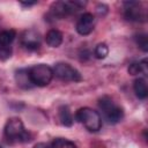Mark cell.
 <instances>
[{
  "instance_id": "7",
  "label": "cell",
  "mask_w": 148,
  "mask_h": 148,
  "mask_svg": "<svg viewBox=\"0 0 148 148\" xmlns=\"http://www.w3.org/2000/svg\"><path fill=\"white\" fill-rule=\"evenodd\" d=\"M94 25H95V17L92 14L90 13H84L80 16V18L76 22V31L82 35H89L92 30H94Z\"/></svg>"
},
{
  "instance_id": "3",
  "label": "cell",
  "mask_w": 148,
  "mask_h": 148,
  "mask_svg": "<svg viewBox=\"0 0 148 148\" xmlns=\"http://www.w3.org/2000/svg\"><path fill=\"white\" fill-rule=\"evenodd\" d=\"M28 71H29L30 80L34 86L45 87L53 79V69L45 64L35 65Z\"/></svg>"
},
{
  "instance_id": "5",
  "label": "cell",
  "mask_w": 148,
  "mask_h": 148,
  "mask_svg": "<svg viewBox=\"0 0 148 148\" xmlns=\"http://www.w3.org/2000/svg\"><path fill=\"white\" fill-rule=\"evenodd\" d=\"M125 6V17L130 21L135 22H143L146 21V10L140 7V3L136 1H126L124 2Z\"/></svg>"
},
{
  "instance_id": "14",
  "label": "cell",
  "mask_w": 148,
  "mask_h": 148,
  "mask_svg": "<svg viewBox=\"0 0 148 148\" xmlns=\"http://www.w3.org/2000/svg\"><path fill=\"white\" fill-rule=\"evenodd\" d=\"M51 148H76V146L74 142H72L69 140L58 138V139L53 140V142L51 143Z\"/></svg>"
},
{
  "instance_id": "13",
  "label": "cell",
  "mask_w": 148,
  "mask_h": 148,
  "mask_svg": "<svg viewBox=\"0 0 148 148\" xmlns=\"http://www.w3.org/2000/svg\"><path fill=\"white\" fill-rule=\"evenodd\" d=\"M15 37H16V32L13 29L1 31L0 32V45L1 46H9L12 44V42L15 39Z\"/></svg>"
},
{
  "instance_id": "9",
  "label": "cell",
  "mask_w": 148,
  "mask_h": 148,
  "mask_svg": "<svg viewBox=\"0 0 148 148\" xmlns=\"http://www.w3.org/2000/svg\"><path fill=\"white\" fill-rule=\"evenodd\" d=\"M15 80H16L17 86L23 89H30L31 87H34V84L30 80L28 69H18L15 73Z\"/></svg>"
},
{
  "instance_id": "19",
  "label": "cell",
  "mask_w": 148,
  "mask_h": 148,
  "mask_svg": "<svg viewBox=\"0 0 148 148\" xmlns=\"http://www.w3.org/2000/svg\"><path fill=\"white\" fill-rule=\"evenodd\" d=\"M34 148H49V146L46 143H44V142H38V143H36L34 146Z\"/></svg>"
},
{
  "instance_id": "12",
  "label": "cell",
  "mask_w": 148,
  "mask_h": 148,
  "mask_svg": "<svg viewBox=\"0 0 148 148\" xmlns=\"http://www.w3.org/2000/svg\"><path fill=\"white\" fill-rule=\"evenodd\" d=\"M59 120L64 126L69 127L73 125V116H72L69 109L65 105L60 106V109H59Z\"/></svg>"
},
{
  "instance_id": "4",
  "label": "cell",
  "mask_w": 148,
  "mask_h": 148,
  "mask_svg": "<svg viewBox=\"0 0 148 148\" xmlns=\"http://www.w3.org/2000/svg\"><path fill=\"white\" fill-rule=\"evenodd\" d=\"M53 75H56L61 81H67V82H76V81H81L82 79L77 69L65 62H59L54 66Z\"/></svg>"
},
{
  "instance_id": "18",
  "label": "cell",
  "mask_w": 148,
  "mask_h": 148,
  "mask_svg": "<svg viewBox=\"0 0 148 148\" xmlns=\"http://www.w3.org/2000/svg\"><path fill=\"white\" fill-rule=\"evenodd\" d=\"M139 65H140L141 74H143V75H147V74H148V65H147V60H146V59L141 60V61L139 62Z\"/></svg>"
},
{
  "instance_id": "15",
  "label": "cell",
  "mask_w": 148,
  "mask_h": 148,
  "mask_svg": "<svg viewBox=\"0 0 148 148\" xmlns=\"http://www.w3.org/2000/svg\"><path fill=\"white\" fill-rule=\"evenodd\" d=\"M94 53H95V57L97 59H104L109 54V47H108V45L105 43H99L95 47Z\"/></svg>"
},
{
  "instance_id": "11",
  "label": "cell",
  "mask_w": 148,
  "mask_h": 148,
  "mask_svg": "<svg viewBox=\"0 0 148 148\" xmlns=\"http://www.w3.org/2000/svg\"><path fill=\"white\" fill-rule=\"evenodd\" d=\"M133 89H134V92L138 98L140 99H145L148 95V88H147V83L143 79L139 77L134 81V84H133Z\"/></svg>"
},
{
  "instance_id": "10",
  "label": "cell",
  "mask_w": 148,
  "mask_h": 148,
  "mask_svg": "<svg viewBox=\"0 0 148 148\" xmlns=\"http://www.w3.org/2000/svg\"><path fill=\"white\" fill-rule=\"evenodd\" d=\"M45 40L49 46L51 47H58L62 43V34L57 29H51L47 31L45 36Z\"/></svg>"
},
{
  "instance_id": "17",
  "label": "cell",
  "mask_w": 148,
  "mask_h": 148,
  "mask_svg": "<svg viewBox=\"0 0 148 148\" xmlns=\"http://www.w3.org/2000/svg\"><path fill=\"white\" fill-rule=\"evenodd\" d=\"M128 73H130L131 75H138V74H140V73H141V69H140L139 62H133V64H131L130 67H128Z\"/></svg>"
},
{
  "instance_id": "1",
  "label": "cell",
  "mask_w": 148,
  "mask_h": 148,
  "mask_svg": "<svg viewBox=\"0 0 148 148\" xmlns=\"http://www.w3.org/2000/svg\"><path fill=\"white\" fill-rule=\"evenodd\" d=\"M76 119L90 132H97L102 127V117L101 114L90 109V108H81L76 111Z\"/></svg>"
},
{
  "instance_id": "21",
  "label": "cell",
  "mask_w": 148,
  "mask_h": 148,
  "mask_svg": "<svg viewBox=\"0 0 148 148\" xmlns=\"http://www.w3.org/2000/svg\"><path fill=\"white\" fill-rule=\"evenodd\" d=\"M0 148H2V147H1V146H0Z\"/></svg>"
},
{
  "instance_id": "6",
  "label": "cell",
  "mask_w": 148,
  "mask_h": 148,
  "mask_svg": "<svg viewBox=\"0 0 148 148\" xmlns=\"http://www.w3.org/2000/svg\"><path fill=\"white\" fill-rule=\"evenodd\" d=\"M25 132L23 123L18 118H10L7 120L5 125V135L10 140H17L20 141L21 136Z\"/></svg>"
},
{
  "instance_id": "20",
  "label": "cell",
  "mask_w": 148,
  "mask_h": 148,
  "mask_svg": "<svg viewBox=\"0 0 148 148\" xmlns=\"http://www.w3.org/2000/svg\"><path fill=\"white\" fill-rule=\"evenodd\" d=\"M36 3V1H34V2H21V5H23V6H27V7H29V6H32V5H35Z\"/></svg>"
},
{
  "instance_id": "16",
  "label": "cell",
  "mask_w": 148,
  "mask_h": 148,
  "mask_svg": "<svg viewBox=\"0 0 148 148\" xmlns=\"http://www.w3.org/2000/svg\"><path fill=\"white\" fill-rule=\"evenodd\" d=\"M134 40H135L136 45H138L143 52H147V51H148V38H147V36H146L145 34L135 35Z\"/></svg>"
},
{
  "instance_id": "2",
  "label": "cell",
  "mask_w": 148,
  "mask_h": 148,
  "mask_svg": "<svg viewBox=\"0 0 148 148\" xmlns=\"http://www.w3.org/2000/svg\"><path fill=\"white\" fill-rule=\"evenodd\" d=\"M98 106L103 113L104 119L109 124H117L124 117L123 109L114 104V102L109 97H102L98 102Z\"/></svg>"
},
{
  "instance_id": "8",
  "label": "cell",
  "mask_w": 148,
  "mask_h": 148,
  "mask_svg": "<svg viewBox=\"0 0 148 148\" xmlns=\"http://www.w3.org/2000/svg\"><path fill=\"white\" fill-rule=\"evenodd\" d=\"M21 43L28 50H37L40 46V38L36 31L27 30L21 37Z\"/></svg>"
}]
</instances>
